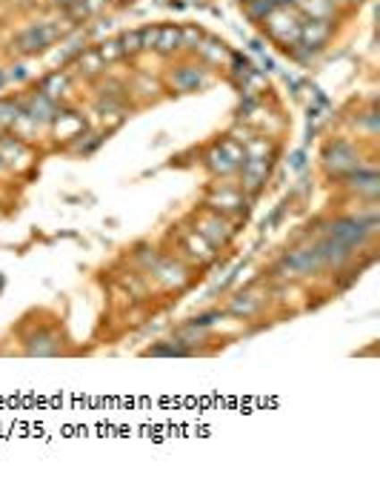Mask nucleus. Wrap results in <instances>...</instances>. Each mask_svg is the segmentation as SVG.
Returning <instances> with one entry per match:
<instances>
[{
  "label": "nucleus",
  "instance_id": "nucleus-1",
  "mask_svg": "<svg viewBox=\"0 0 380 501\" xmlns=\"http://www.w3.org/2000/svg\"><path fill=\"white\" fill-rule=\"evenodd\" d=\"M272 272L277 281H303V278H315L320 272H326L315 238H303L295 246H289L286 253H281Z\"/></svg>",
  "mask_w": 380,
  "mask_h": 501
},
{
  "label": "nucleus",
  "instance_id": "nucleus-2",
  "mask_svg": "<svg viewBox=\"0 0 380 501\" xmlns=\"http://www.w3.org/2000/svg\"><path fill=\"white\" fill-rule=\"evenodd\" d=\"M146 278H149L152 287H157L160 292H174V296H181V292H186L195 284L198 270L192 267V263H186L181 255L160 253L157 261H155V267L149 270Z\"/></svg>",
  "mask_w": 380,
  "mask_h": 501
},
{
  "label": "nucleus",
  "instance_id": "nucleus-3",
  "mask_svg": "<svg viewBox=\"0 0 380 501\" xmlns=\"http://www.w3.org/2000/svg\"><path fill=\"white\" fill-rule=\"evenodd\" d=\"M169 238L174 244V255H181L186 263H192L198 272L209 270L212 263L217 261V255H221L192 224H189V220H183V224H178V227H172Z\"/></svg>",
  "mask_w": 380,
  "mask_h": 501
},
{
  "label": "nucleus",
  "instance_id": "nucleus-4",
  "mask_svg": "<svg viewBox=\"0 0 380 501\" xmlns=\"http://www.w3.org/2000/svg\"><path fill=\"white\" fill-rule=\"evenodd\" d=\"M21 347H23V356H32V358L66 356V338L61 324L38 321L35 327H26V333L21 335Z\"/></svg>",
  "mask_w": 380,
  "mask_h": 501
},
{
  "label": "nucleus",
  "instance_id": "nucleus-5",
  "mask_svg": "<svg viewBox=\"0 0 380 501\" xmlns=\"http://www.w3.org/2000/svg\"><path fill=\"white\" fill-rule=\"evenodd\" d=\"M189 224H192L203 238H207L217 253H221V249H226L232 241H235V235H238V229H235V220L232 218H226L224 212H217V210H212V206H198V210L189 215Z\"/></svg>",
  "mask_w": 380,
  "mask_h": 501
},
{
  "label": "nucleus",
  "instance_id": "nucleus-6",
  "mask_svg": "<svg viewBox=\"0 0 380 501\" xmlns=\"http://www.w3.org/2000/svg\"><path fill=\"white\" fill-rule=\"evenodd\" d=\"M249 201L252 198L243 193L241 184H215L207 195V206L224 212L232 220H241L249 215Z\"/></svg>",
  "mask_w": 380,
  "mask_h": 501
},
{
  "label": "nucleus",
  "instance_id": "nucleus-7",
  "mask_svg": "<svg viewBox=\"0 0 380 501\" xmlns=\"http://www.w3.org/2000/svg\"><path fill=\"white\" fill-rule=\"evenodd\" d=\"M243 160H246L243 143L238 138H226V141H221L209 150L207 167H209L212 175H217V178H232V175H238Z\"/></svg>",
  "mask_w": 380,
  "mask_h": 501
},
{
  "label": "nucleus",
  "instance_id": "nucleus-8",
  "mask_svg": "<svg viewBox=\"0 0 380 501\" xmlns=\"http://www.w3.org/2000/svg\"><path fill=\"white\" fill-rule=\"evenodd\" d=\"M63 29L55 26L52 21H40V23H32L26 26L23 32L14 38V47H18V52L23 55H38V52H46L52 43L57 40V35H61Z\"/></svg>",
  "mask_w": 380,
  "mask_h": 501
},
{
  "label": "nucleus",
  "instance_id": "nucleus-9",
  "mask_svg": "<svg viewBox=\"0 0 380 501\" xmlns=\"http://www.w3.org/2000/svg\"><path fill=\"white\" fill-rule=\"evenodd\" d=\"M269 307V292H260L255 287L249 289H241L232 296V301L224 307V313L232 315V318H238V321H255L263 315V309Z\"/></svg>",
  "mask_w": 380,
  "mask_h": 501
},
{
  "label": "nucleus",
  "instance_id": "nucleus-10",
  "mask_svg": "<svg viewBox=\"0 0 380 501\" xmlns=\"http://www.w3.org/2000/svg\"><path fill=\"white\" fill-rule=\"evenodd\" d=\"M324 167L329 175H334V178H343V175L355 172L360 167V155L349 141H334L324 152Z\"/></svg>",
  "mask_w": 380,
  "mask_h": 501
},
{
  "label": "nucleus",
  "instance_id": "nucleus-11",
  "mask_svg": "<svg viewBox=\"0 0 380 501\" xmlns=\"http://www.w3.org/2000/svg\"><path fill=\"white\" fill-rule=\"evenodd\" d=\"M343 189L349 195H355L358 203H377V195H380V178L375 169H363L358 167L355 172H349L341 178Z\"/></svg>",
  "mask_w": 380,
  "mask_h": 501
},
{
  "label": "nucleus",
  "instance_id": "nucleus-12",
  "mask_svg": "<svg viewBox=\"0 0 380 501\" xmlns=\"http://www.w3.org/2000/svg\"><path fill=\"white\" fill-rule=\"evenodd\" d=\"M269 172H272V155H263V158H246L238 175H241V189L249 198H255L263 186L269 181Z\"/></svg>",
  "mask_w": 380,
  "mask_h": 501
},
{
  "label": "nucleus",
  "instance_id": "nucleus-13",
  "mask_svg": "<svg viewBox=\"0 0 380 501\" xmlns=\"http://www.w3.org/2000/svg\"><path fill=\"white\" fill-rule=\"evenodd\" d=\"M209 81H212L209 72L203 69V66H195V64H186V66L172 69V75H169L172 90H178V92H198Z\"/></svg>",
  "mask_w": 380,
  "mask_h": 501
},
{
  "label": "nucleus",
  "instance_id": "nucleus-14",
  "mask_svg": "<svg viewBox=\"0 0 380 501\" xmlns=\"http://www.w3.org/2000/svg\"><path fill=\"white\" fill-rule=\"evenodd\" d=\"M157 255H160V249H157L155 244L140 241V244H135V246L129 249V267L138 270V272H143V275H149V270L155 267Z\"/></svg>",
  "mask_w": 380,
  "mask_h": 501
},
{
  "label": "nucleus",
  "instance_id": "nucleus-15",
  "mask_svg": "<svg viewBox=\"0 0 380 501\" xmlns=\"http://www.w3.org/2000/svg\"><path fill=\"white\" fill-rule=\"evenodd\" d=\"M181 49H183V43H181V26H157L152 52L169 57V55L181 52Z\"/></svg>",
  "mask_w": 380,
  "mask_h": 501
},
{
  "label": "nucleus",
  "instance_id": "nucleus-16",
  "mask_svg": "<svg viewBox=\"0 0 380 501\" xmlns=\"http://www.w3.org/2000/svg\"><path fill=\"white\" fill-rule=\"evenodd\" d=\"M195 55H200V61H207L209 66H221L226 57H229V49H226V43H221V40L203 38Z\"/></svg>",
  "mask_w": 380,
  "mask_h": 501
},
{
  "label": "nucleus",
  "instance_id": "nucleus-17",
  "mask_svg": "<svg viewBox=\"0 0 380 501\" xmlns=\"http://www.w3.org/2000/svg\"><path fill=\"white\" fill-rule=\"evenodd\" d=\"M143 356H152V358H174V356H192V350L183 347L178 338H172V341H157L155 347L143 350Z\"/></svg>",
  "mask_w": 380,
  "mask_h": 501
},
{
  "label": "nucleus",
  "instance_id": "nucleus-18",
  "mask_svg": "<svg viewBox=\"0 0 380 501\" xmlns=\"http://www.w3.org/2000/svg\"><path fill=\"white\" fill-rule=\"evenodd\" d=\"M78 69H80V75H86V78H97V75H104V72H106V61L97 55V49H89V52H83L78 57Z\"/></svg>",
  "mask_w": 380,
  "mask_h": 501
},
{
  "label": "nucleus",
  "instance_id": "nucleus-19",
  "mask_svg": "<svg viewBox=\"0 0 380 501\" xmlns=\"http://www.w3.org/2000/svg\"><path fill=\"white\" fill-rule=\"evenodd\" d=\"M40 92L57 103L61 98H66V92H69V78L63 75V72H52V75H49L46 81H43Z\"/></svg>",
  "mask_w": 380,
  "mask_h": 501
},
{
  "label": "nucleus",
  "instance_id": "nucleus-20",
  "mask_svg": "<svg viewBox=\"0 0 380 501\" xmlns=\"http://www.w3.org/2000/svg\"><path fill=\"white\" fill-rule=\"evenodd\" d=\"M18 115H21V103H14V100H0V124L12 126L14 121H18Z\"/></svg>",
  "mask_w": 380,
  "mask_h": 501
},
{
  "label": "nucleus",
  "instance_id": "nucleus-21",
  "mask_svg": "<svg viewBox=\"0 0 380 501\" xmlns=\"http://www.w3.org/2000/svg\"><path fill=\"white\" fill-rule=\"evenodd\" d=\"M121 49H123V55H138V52H143V40H140V32H126L121 40Z\"/></svg>",
  "mask_w": 380,
  "mask_h": 501
},
{
  "label": "nucleus",
  "instance_id": "nucleus-22",
  "mask_svg": "<svg viewBox=\"0 0 380 501\" xmlns=\"http://www.w3.org/2000/svg\"><path fill=\"white\" fill-rule=\"evenodd\" d=\"M97 55L104 57L106 66H109L112 61H118V57H123V49H121V43H118V40H109V43H104V47L97 49Z\"/></svg>",
  "mask_w": 380,
  "mask_h": 501
},
{
  "label": "nucleus",
  "instance_id": "nucleus-23",
  "mask_svg": "<svg viewBox=\"0 0 380 501\" xmlns=\"http://www.w3.org/2000/svg\"><path fill=\"white\" fill-rule=\"evenodd\" d=\"M332 4H334V6H341V4H349V0H332Z\"/></svg>",
  "mask_w": 380,
  "mask_h": 501
},
{
  "label": "nucleus",
  "instance_id": "nucleus-24",
  "mask_svg": "<svg viewBox=\"0 0 380 501\" xmlns=\"http://www.w3.org/2000/svg\"><path fill=\"white\" fill-rule=\"evenodd\" d=\"M6 169V164H4V158H0V172H4Z\"/></svg>",
  "mask_w": 380,
  "mask_h": 501
},
{
  "label": "nucleus",
  "instance_id": "nucleus-25",
  "mask_svg": "<svg viewBox=\"0 0 380 501\" xmlns=\"http://www.w3.org/2000/svg\"><path fill=\"white\" fill-rule=\"evenodd\" d=\"M0 289H4V278H0Z\"/></svg>",
  "mask_w": 380,
  "mask_h": 501
}]
</instances>
